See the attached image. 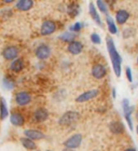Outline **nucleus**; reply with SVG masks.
<instances>
[{"instance_id":"412c9836","label":"nucleus","mask_w":138,"mask_h":151,"mask_svg":"<svg viewBox=\"0 0 138 151\" xmlns=\"http://www.w3.org/2000/svg\"><path fill=\"white\" fill-rule=\"evenodd\" d=\"M9 116V110L6 107V103L4 98H0V119L4 120Z\"/></svg>"},{"instance_id":"9b49d317","label":"nucleus","mask_w":138,"mask_h":151,"mask_svg":"<svg viewBox=\"0 0 138 151\" xmlns=\"http://www.w3.org/2000/svg\"><path fill=\"white\" fill-rule=\"evenodd\" d=\"M49 118V112L44 108H38L37 110L34 112V121L37 123L44 122Z\"/></svg>"},{"instance_id":"20e7f679","label":"nucleus","mask_w":138,"mask_h":151,"mask_svg":"<svg viewBox=\"0 0 138 151\" xmlns=\"http://www.w3.org/2000/svg\"><path fill=\"white\" fill-rule=\"evenodd\" d=\"M82 142V135L81 134H75V135L70 136L66 142H64V146L66 149H70V150H75V148L80 147Z\"/></svg>"},{"instance_id":"5701e85b","label":"nucleus","mask_w":138,"mask_h":151,"mask_svg":"<svg viewBox=\"0 0 138 151\" xmlns=\"http://www.w3.org/2000/svg\"><path fill=\"white\" fill-rule=\"evenodd\" d=\"M106 22H107V25H108V29H109L110 34H112V35H116V34H118V28H116V23H114V21H113L112 17L107 16Z\"/></svg>"},{"instance_id":"6e6552de","label":"nucleus","mask_w":138,"mask_h":151,"mask_svg":"<svg viewBox=\"0 0 138 151\" xmlns=\"http://www.w3.org/2000/svg\"><path fill=\"white\" fill-rule=\"evenodd\" d=\"M34 53L39 60H47L51 56V47L47 44H40L39 47H37Z\"/></svg>"},{"instance_id":"aec40b11","label":"nucleus","mask_w":138,"mask_h":151,"mask_svg":"<svg viewBox=\"0 0 138 151\" xmlns=\"http://www.w3.org/2000/svg\"><path fill=\"white\" fill-rule=\"evenodd\" d=\"M21 142L24 146V148H26L27 150H36V148H37L36 142L34 140H32V139L27 138V137H22L21 138Z\"/></svg>"},{"instance_id":"c756f323","label":"nucleus","mask_w":138,"mask_h":151,"mask_svg":"<svg viewBox=\"0 0 138 151\" xmlns=\"http://www.w3.org/2000/svg\"><path fill=\"white\" fill-rule=\"evenodd\" d=\"M124 151H137L135 148H133V147H129V148H126Z\"/></svg>"},{"instance_id":"7ed1b4c3","label":"nucleus","mask_w":138,"mask_h":151,"mask_svg":"<svg viewBox=\"0 0 138 151\" xmlns=\"http://www.w3.org/2000/svg\"><path fill=\"white\" fill-rule=\"evenodd\" d=\"M79 119V113L75 112V111H67L60 116V120H58V123L60 125L64 126H68L71 125L73 123Z\"/></svg>"},{"instance_id":"f704fd0d","label":"nucleus","mask_w":138,"mask_h":151,"mask_svg":"<svg viewBox=\"0 0 138 151\" xmlns=\"http://www.w3.org/2000/svg\"><path fill=\"white\" fill-rule=\"evenodd\" d=\"M34 151H39V150H34Z\"/></svg>"},{"instance_id":"c9c22d12","label":"nucleus","mask_w":138,"mask_h":151,"mask_svg":"<svg viewBox=\"0 0 138 151\" xmlns=\"http://www.w3.org/2000/svg\"><path fill=\"white\" fill-rule=\"evenodd\" d=\"M47 151H51V150H47Z\"/></svg>"},{"instance_id":"f3484780","label":"nucleus","mask_w":138,"mask_h":151,"mask_svg":"<svg viewBox=\"0 0 138 151\" xmlns=\"http://www.w3.org/2000/svg\"><path fill=\"white\" fill-rule=\"evenodd\" d=\"M109 129L113 134H122L124 132V125L121 121H112L110 123Z\"/></svg>"},{"instance_id":"4468645a","label":"nucleus","mask_w":138,"mask_h":151,"mask_svg":"<svg viewBox=\"0 0 138 151\" xmlns=\"http://www.w3.org/2000/svg\"><path fill=\"white\" fill-rule=\"evenodd\" d=\"M10 121H11V123H12L14 126H22V125H24V123H25L24 116H23L19 112H17V111L11 113V116H10Z\"/></svg>"},{"instance_id":"2eb2a0df","label":"nucleus","mask_w":138,"mask_h":151,"mask_svg":"<svg viewBox=\"0 0 138 151\" xmlns=\"http://www.w3.org/2000/svg\"><path fill=\"white\" fill-rule=\"evenodd\" d=\"M129 19V13L126 11V10H119V11H116V23L120 24V25H123V24H125L127 22V19Z\"/></svg>"},{"instance_id":"f8f14e48","label":"nucleus","mask_w":138,"mask_h":151,"mask_svg":"<svg viewBox=\"0 0 138 151\" xmlns=\"http://www.w3.org/2000/svg\"><path fill=\"white\" fill-rule=\"evenodd\" d=\"M24 135H25V137L32 139L34 142V140H39V139L44 138V136H45L39 129H26V131H24Z\"/></svg>"},{"instance_id":"393cba45","label":"nucleus","mask_w":138,"mask_h":151,"mask_svg":"<svg viewBox=\"0 0 138 151\" xmlns=\"http://www.w3.org/2000/svg\"><path fill=\"white\" fill-rule=\"evenodd\" d=\"M96 4H97V8L99 9V11H101V13H104V14H107L108 13V4H107L105 1H103V0H98L97 2H96Z\"/></svg>"},{"instance_id":"cd10ccee","label":"nucleus","mask_w":138,"mask_h":151,"mask_svg":"<svg viewBox=\"0 0 138 151\" xmlns=\"http://www.w3.org/2000/svg\"><path fill=\"white\" fill-rule=\"evenodd\" d=\"M91 41L93 42L94 44H101V37H99V35H97V34H92L91 35Z\"/></svg>"},{"instance_id":"423d86ee","label":"nucleus","mask_w":138,"mask_h":151,"mask_svg":"<svg viewBox=\"0 0 138 151\" xmlns=\"http://www.w3.org/2000/svg\"><path fill=\"white\" fill-rule=\"evenodd\" d=\"M55 30H56V24H55V22L51 21V19H47L41 25L40 34L42 36H49L52 35Z\"/></svg>"},{"instance_id":"7c9ffc66","label":"nucleus","mask_w":138,"mask_h":151,"mask_svg":"<svg viewBox=\"0 0 138 151\" xmlns=\"http://www.w3.org/2000/svg\"><path fill=\"white\" fill-rule=\"evenodd\" d=\"M112 96L113 97H116V90H114V88L112 90Z\"/></svg>"},{"instance_id":"39448f33","label":"nucleus","mask_w":138,"mask_h":151,"mask_svg":"<svg viewBox=\"0 0 138 151\" xmlns=\"http://www.w3.org/2000/svg\"><path fill=\"white\" fill-rule=\"evenodd\" d=\"M19 53V50L15 45H9L3 49L2 51V56L4 57V60H14L17 58Z\"/></svg>"},{"instance_id":"f257e3e1","label":"nucleus","mask_w":138,"mask_h":151,"mask_svg":"<svg viewBox=\"0 0 138 151\" xmlns=\"http://www.w3.org/2000/svg\"><path fill=\"white\" fill-rule=\"evenodd\" d=\"M107 42V50L109 53L110 60L112 63L113 71L116 73V77L121 76V65H122V57L119 54L118 50H116V45H114V41L111 37H107L106 39Z\"/></svg>"},{"instance_id":"0eeeda50","label":"nucleus","mask_w":138,"mask_h":151,"mask_svg":"<svg viewBox=\"0 0 138 151\" xmlns=\"http://www.w3.org/2000/svg\"><path fill=\"white\" fill-rule=\"evenodd\" d=\"M32 101V95L26 91H19L15 94V103L19 106H26Z\"/></svg>"},{"instance_id":"a878e982","label":"nucleus","mask_w":138,"mask_h":151,"mask_svg":"<svg viewBox=\"0 0 138 151\" xmlns=\"http://www.w3.org/2000/svg\"><path fill=\"white\" fill-rule=\"evenodd\" d=\"M3 84L8 90H11L14 88V80L12 78H10L9 76H6V78L3 79Z\"/></svg>"},{"instance_id":"ddd939ff","label":"nucleus","mask_w":138,"mask_h":151,"mask_svg":"<svg viewBox=\"0 0 138 151\" xmlns=\"http://www.w3.org/2000/svg\"><path fill=\"white\" fill-rule=\"evenodd\" d=\"M67 50H68L69 53H71L72 55H78L82 52L83 50V44L80 42V41H72L70 43H68V47H67Z\"/></svg>"},{"instance_id":"72a5a7b5","label":"nucleus","mask_w":138,"mask_h":151,"mask_svg":"<svg viewBox=\"0 0 138 151\" xmlns=\"http://www.w3.org/2000/svg\"><path fill=\"white\" fill-rule=\"evenodd\" d=\"M137 63H138V58H137Z\"/></svg>"},{"instance_id":"4be33fe9","label":"nucleus","mask_w":138,"mask_h":151,"mask_svg":"<svg viewBox=\"0 0 138 151\" xmlns=\"http://www.w3.org/2000/svg\"><path fill=\"white\" fill-rule=\"evenodd\" d=\"M67 12H68V14L70 16H77L79 14V12H80V6H79L78 3L75 2H72L70 3L68 6H67Z\"/></svg>"},{"instance_id":"b1692460","label":"nucleus","mask_w":138,"mask_h":151,"mask_svg":"<svg viewBox=\"0 0 138 151\" xmlns=\"http://www.w3.org/2000/svg\"><path fill=\"white\" fill-rule=\"evenodd\" d=\"M75 35L73 34V32H68L63 34V35L60 37V39L63 41H66V42H68V43H70V42H72V41H75Z\"/></svg>"},{"instance_id":"473e14b6","label":"nucleus","mask_w":138,"mask_h":151,"mask_svg":"<svg viewBox=\"0 0 138 151\" xmlns=\"http://www.w3.org/2000/svg\"><path fill=\"white\" fill-rule=\"evenodd\" d=\"M137 133H138V125H137Z\"/></svg>"},{"instance_id":"c85d7f7f","label":"nucleus","mask_w":138,"mask_h":151,"mask_svg":"<svg viewBox=\"0 0 138 151\" xmlns=\"http://www.w3.org/2000/svg\"><path fill=\"white\" fill-rule=\"evenodd\" d=\"M125 73H126V78L129 80V82L133 81V75H132V70L129 67H126V70H125Z\"/></svg>"},{"instance_id":"bb28decb","label":"nucleus","mask_w":138,"mask_h":151,"mask_svg":"<svg viewBox=\"0 0 138 151\" xmlns=\"http://www.w3.org/2000/svg\"><path fill=\"white\" fill-rule=\"evenodd\" d=\"M82 27H83V24L82 23H80V22H77V23H75L73 25L70 27V32H80L82 29Z\"/></svg>"},{"instance_id":"a211bd4d","label":"nucleus","mask_w":138,"mask_h":151,"mask_svg":"<svg viewBox=\"0 0 138 151\" xmlns=\"http://www.w3.org/2000/svg\"><path fill=\"white\" fill-rule=\"evenodd\" d=\"M23 68H24V60L22 58H16L11 63L10 65V69L13 70L14 73H19L22 71Z\"/></svg>"},{"instance_id":"2f4dec72","label":"nucleus","mask_w":138,"mask_h":151,"mask_svg":"<svg viewBox=\"0 0 138 151\" xmlns=\"http://www.w3.org/2000/svg\"><path fill=\"white\" fill-rule=\"evenodd\" d=\"M65 151H75V150H70V149H66Z\"/></svg>"},{"instance_id":"9d476101","label":"nucleus","mask_w":138,"mask_h":151,"mask_svg":"<svg viewBox=\"0 0 138 151\" xmlns=\"http://www.w3.org/2000/svg\"><path fill=\"white\" fill-rule=\"evenodd\" d=\"M107 75L106 67L103 64H95L92 67V76L95 79H103Z\"/></svg>"},{"instance_id":"f03ea898","label":"nucleus","mask_w":138,"mask_h":151,"mask_svg":"<svg viewBox=\"0 0 138 151\" xmlns=\"http://www.w3.org/2000/svg\"><path fill=\"white\" fill-rule=\"evenodd\" d=\"M122 107H123V112H124V118H125L127 125H129V129L133 131V121H132V114L134 112V107L129 105V101L127 98H124L122 101Z\"/></svg>"},{"instance_id":"dca6fc26","label":"nucleus","mask_w":138,"mask_h":151,"mask_svg":"<svg viewBox=\"0 0 138 151\" xmlns=\"http://www.w3.org/2000/svg\"><path fill=\"white\" fill-rule=\"evenodd\" d=\"M34 6V1L32 0H19L15 4L16 9L19 11H28L30 10Z\"/></svg>"},{"instance_id":"1a4fd4ad","label":"nucleus","mask_w":138,"mask_h":151,"mask_svg":"<svg viewBox=\"0 0 138 151\" xmlns=\"http://www.w3.org/2000/svg\"><path fill=\"white\" fill-rule=\"evenodd\" d=\"M99 94V91L96 90V88H93V90H90V91H86L84 93H82L75 98V101L77 103H85V101H88L95 98L96 96H98Z\"/></svg>"},{"instance_id":"6ab92c4d","label":"nucleus","mask_w":138,"mask_h":151,"mask_svg":"<svg viewBox=\"0 0 138 151\" xmlns=\"http://www.w3.org/2000/svg\"><path fill=\"white\" fill-rule=\"evenodd\" d=\"M90 14H91V17L94 19L95 22L97 23L99 26H103V22H101V19L99 14H98L97 10L95 8V4L94 3H90Z\"/></svg>"}]
</instances>
